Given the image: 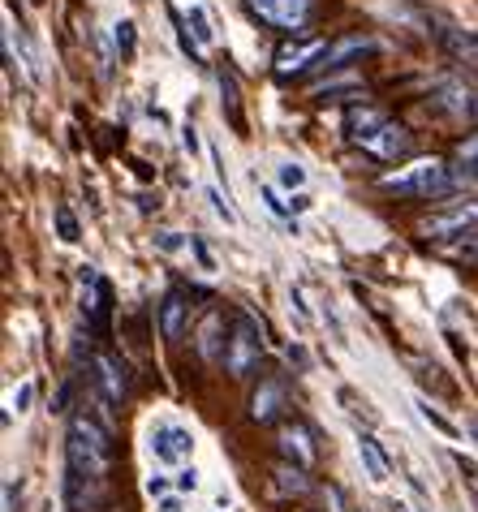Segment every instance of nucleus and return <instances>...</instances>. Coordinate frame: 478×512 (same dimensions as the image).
<instances>
[{"label": "nucleus", "mask_w": 478, "mask_h": 512, "mask_svg": "<svg viewBox=\"0 0 478 512\" xmlns=\"http://www.w3.org/2000/svg\"><path fill=\"white\" fill-rule=\"evenodd\" d=\"M52 220H56V237H61V241H78V237H82L78 216H74L69 207H56V211H52Z\"/></svg>", "instance_id": "obj_21"}, {"label": "nucleus", "mask_w": 478, "mask_h": 512, "mask_svg": "<svg viewBox=\"0 0 478 512\" xmlns=\"http://www.w3.org/2000/svg\"><path fill=\"white\" fill-rule=\"evenodd\" d=\"M220 87H224V99H229V117H233V125L242 130V108H237V87H233V78H220Z\"/></svg>", "instance_id": "obj_27"}, {"label": "nucleus", "mask_w": 478, "mask_h": 512, "mask_svg": "<svg viewBox=\"0 0 478 512\" xmlns=\"http://www.w3.org/2000/svg\"><path fill=\"white\" fill-rule=\"evenodd\" d=\"M31 5H44V0H31Z\"/></svg>", "instance_id": "obj_37"}, {"label": "nucleus", "mask_w": 478, "mask_h": 512, "mask_svg": "<svg viewBox=\"0 0 478 512\" xmlns=\"http://www.w3.org/2000/svg\"><path fill=\"white\" fill-rule=\"evenodd\" d=\"M112 39H117V48L130 56L134 52V22H117V26H112Z\"/></svg>", "instance_id": "obj_26"}, {"label": "nucleus", "mask_w": 478, "mask_h": 512, "mask_svg": "<svg viewBox=\"0 0 478 512\" xmlns=\"http://www.w3.org/2000/svg\"><path fill=\"white\" fill-rule=\"evenodd\" d=\"M190 31H194V39H199L203 48H212V39H216V31H212V22H207V13H203V5H190Z\"/></svg>", "instance_id": "obj_22"}, {"label": "nucleus", "mask_w": 478, "mask_h": 512, "mask_svg": "<svg viewBox=\"0 0 478 512\" xmlns=\"http://www.w3.org/2000/svg\"><path fill=\"white\" fill-rule=\"evenodd\" d=\"M461 186V173L457 168H448L444 160H410L401 168H392V173L379 177V190L388 194H405V198H440L448 190Z\"/></svg>", "instance_id": "obj_2"}, {"label": "nucleus", "mask_w": 478, "mask_h": 512, "mask_svg": "<svg viewBox=\"0 0 478 512\" xmlns=\"http://www.w3.org/2000/svg\"><path fill=\"white\" fill-rule=\"evenodd\" d=\"M280 409H285V392H280V383H263V388L250 396V418H255L259 426L276 422Z\"/></svg>", "instance_id": "obj_15"}, {"label": "nucleus", "mask_w": 478, "mask_h": 512, "mask_svg": "<svg viewBox=\"0 0 478 512\" xmlns=\"http://www.w3.org/2000/svg\"><path fill=\"white\" fill-rule=\"evenodd\" d=\"M164 512H181V504H177V500H168V504H164Z\"/></svg>", "instance_id": "obj_36"}, {"label": "nucleus", "mask_w": 478, "mask_h": 512, "mask_svg": "<svg viewBox=\"0 0 478 512\" xmlns=\"http://www.w3.org/2000/svg\"><path fill=\"white\" fill-rule=\"evenodd\" d=\"M272 478H276V491H285V495H306V491H311V482H306V469L293 465V461H280L272 469Z\"/></svg>", "instance_id": "obj_17"}, {"label": "nucleus", "mask_w": 478, "mask_h": 512, "mask_svg": "<svg viewBox=\"0 0 478 512\" xmlns=\"http://www.w3.org/2000/svg\"><path fill=\"white\" fill-rule=\"evenodd\" d=\"M207 203H212V211H216V216H220L224 224H237V211L229 207V198H224L220 190H207Z\"/></svg>", "instance_id": "obj_25"}, {"label": "nucleus", "mask_w": 478, "mask_h": 512, "mask_svg": "<svg viewBox=\"0 0 478 512\" xmlns=\"http://www.w3.org/2000/svg\"><path fill=\"white\" fill-rule=\"evenodd\" d=\"M31 401H35V383L22 379L18 388L9 392V414H26V409H31Z\"/></svg>", "instance_id": "obj_24"}, {"label": "nucleus", "mask_w": 478, "mask_h": 512, "mask_svg": "<svg viewBox=\"0 0 478 512\" xmlns=\"http://www.w3.org/2000/svg\"><path fill=\"white\" fill-rule=\"evenodd\" d=\"M190 254H194V259L203 263V272H216V259H212V250H207L199 237H190Z\"/></svg>", "instance_id": "obj_28"}, {"label": "nucleus", "mask_w": 478, "mask_h": 512, "mask_svg": "<svg viewBox=\"0 0 478 512\" xmlns=\"http://www.w3.org/2000/svg\"><path fill=\"white\" fill-rule=\"evenodd\" d=\"M164 491H168V478H164V474H151V478H147V495L156 500V495H164Z\"/></svg>", "instance_id": "obj_32"}, {"label": "nucleus", "mask_w": 478, "mask_h": 512, "mask_svg": "<svg viewBox=\"0 0 478 512\" xmlns=\"http://www.w3.org/2000/svg\"><path fill=\"white\" fill-rule=\"evenodd\" d=\"M328 52V44L323 39H298V44H285L276 52V74L280 78H298L306 74L311 65H319V56Z\"/></svg>", "instance_id": "obj_6"}, {"label": "nucleus", "mask_w": 478, "mask_h": 512, "mask_svg": "<svg viewBox=\"0 0 478 512\" xmlns=\"http://www.w3.org/2000/svg\"><path fill=\"white\" fill-rule=\"evenodd\" d=\"M13 495H18V491H13V478L5 482V512H13Z\"/></svg>", "instance_id": "obj_35"}, {"label": "nucleus", "mask_w": 478, "mask_h": 512, "mask_svg": "<svg viewBox=\"0 0 478 512\" xmlns=\"http://www.w3.org/2000/svg\"><path fill=\"white\" fill-rule=\"evenodd\" d=\"M95 379H100V392L108 405H121L125 396H130V375H125V366L112 358V353H100L95 358Z\"/></svg>", "instance_id": "obj_10"}, {"label": "nucleus", "mask_w": 478, "mask_h": 512, "mask_svg": "<svg viewBox=\"0 0 478 512\" xmlns=\"http://www.w3.org/2000/svg\"><path fill=\"white\" fill-rule=\"evenodd\" d=\"M190 452H194V435L181 431V426H160L151 435V457L160 465H181V461H190Z\"/></svg>", "instance_id": "obj_8"}, {"label": "nucleus", "mask_w": 478, "mask_h": 512, "mask_svg": "<svg viewBox=\"0 0 478 512\" xmlns=\"http://www.w3.org/2000/svg\"><path fill=\"white\" fill-rule=\"evenodd\" d=\"M156 246L164 250V254H177L186 241H181V233H156Z\"/></svg>", "instance_id": "obj_30"}, {"label": "nucleus", "mask_w": 478, "mask_h": 512, "mask_svg": "<svg viewBox=\"0 0 478 512\" xmlns=\"http://www.w3.org/2000/svg\"><path fill=\"white\" fill-rule=\"evenodd\" d=\"M199 353L207 362H224V349H220V315H207L199 327Z\"/></svg>", "instance_id": "obj_19"}, {"label": "nucleus", "mask_w": 478, "mask_h": 512, "mask_svg": "<svg viewBox=\"0 0 478 512\" xmlns=\"http://www.w3.org/2000/svg\"><path fill=\"white\" fill-rule=\"evenodd\" d=\"M173 487H177V491H190V495H194V491H199V469H194V465H190V469H181Z\"/></svg>", "instance_id": "obj_29"}, {"label": "nucleus", "mask_w": 478, "mask_h": 512, "mask_svg": "<svg viewBox=\"0 0 478 512\" xmlns=\"http://www.w3.org/2000/svg\"><path fill=\"white\" fill-rule=\"evenodd\" d=\"M65 457H69V474L104 482L112 465V426H104L91 414H74L65 435Z\"/></svg>", "instance_id": "obj_1"}, {"label": "nucleus", "mask_w": 478, "mask_h": 512, "mask_svg": "<svg viewBox=\"0 0 478 512\" xmlns=\"http://www.w3.org/2000/svg\"><path fill=\"white\" fill-rule=\"evenodd\" d=\"M358 147L367 155H375V160H401V155H410V130L397 121H384L371 138H362Z\"/></svg>", "instance_id": "obj_7"}, {"label": "nucleus", "mask_w": 478, "mask_h": 512, "mask_svg": "<svg viewBox=\"0 0 478 512\" xmlns=\"http://www.w3.org/2000/svg\"><path fill=\"white\" fill-rule=\"evenodd\" d=\"M474 117H478V104H474Z\"/></svg>", "instance_id": "obj_38"}, {"label": "nucleus", "mask_w": 478, "mask_h": 512, "mask_svg": "<svg viewBox=\"0 0 478 512\" xmlns=\"http://www.w3.org/2000/svg\"><path fill=\"white\" fill-rule=\"evenodd\" d=\"M263 203L272 207L276 216H289V207H285V203H280V198H276V190H263Z\"/></svg>", "instance_id": "obj_34"}, {"label": "nucleus", "mask_w": 478, "mask_h": 512, "mask_svg": "<svg viewBox=\"0 0 478 512\" xmlns=\"http://www.w3.org/2000/svg\"><path fill=\"white\" fill-rule=\"evenodd\" d=\"M478 229V198H466V203H453L444 211H435L418 224L423 237H461V233H474Z\"/></svg>", "instance_id": "obj_4"}, {"label": "nucleus", "mask_w": 478, "mask_h": 512, "mask_svg": "<svg viewBox=\"0 0 478 512\" xmlns=\"http://www.w3.org/2000/svg\"><path fill=\"white\" fill-rule=\"evenodd\" d=\"M367 52H375V39H367V35H345V39H336V44H328V52L319 56L315 69H345L349 61H358V56H367Z\"/></svg>", "instance_id": "obj_11"}, {"label": "nucleus", "mask_w": 478, "mask_h": 512, "mask_svg": "<svg viewBox=\"0 0 478 512\" xmlns=\"http://www.w3.org/2000/svg\"><path fill=\"white\" fill-rule=\"evenodd\" d=\"M414 405H418V418H423V422L431 426V431H440L444 439H461V426H457L453 418H444V414H440V409H435V405L427 401V396H418V401H414Z\"/></svg>", "instance_id": "obj_18"}, {"label": "nucleus", "mask_w": 478, "mask_h": 512, "mask_svg": "<svg viewBox=\"0 0 478 512\" xmlns=\"http://www.w3.org/2000/svg\"><path fill=\"white\" fill-rule=\"evenodd\" d=\"M186 293H168L164 302H160V332H164V340H181V332H186Z\"/></svg>", "instance_id": "obj_14"}, {"label": "nucleus", "mask_w": 478, "mask_h": 512, "mask_svg": "<svg viewBox=\"0 0 478 512\" xmlns=\"http://www.w3.org/2000/svg\"><path fill=\"white\" fill-rule=\"evenodd\" d=\"M457 160H466V164H478V134L470 142H461L457 147Z\"/></svg>", "instance_id": "obj_31"}, {"label": "nucleus", "mask_w": 478, "mask_h": 512, "mask_svg": "<svg viewBox=\"0 0 478 512\" xmlns=\"http://www.w3.org/2000/svg\"><path fill=\"white\" fill-rule=\"evenodd\" d=\"M276 444H280V457H285V461L302 465V469H311V465H315V444H311V431H306L302 422H289V426H280Z\"/></svg>", "instance_id": "obj_9"}, {"label": "nucleus", "mask_w": 478, "mask_h": 512, "mask_svg": "<svg viewBox=\"0 0 478 512\" xmlns=\"http://www.w3.org/2000/svg\"><path fill=\"white\" fill-rule=\"evenodd\" d=\"M440 44L448 48V56L453 61H461V65H470V69H478V35H470V31H440Z\"/></svg>", "instance_id": "obj_16"}, {"label": "nucleus", "mask_w": 478, "mask_h": 512, "mask_svg": "<svg viewBox=\"0 0 478 512\" xmlns=\"http://www.w3.org/2000/svg\"><path fill=\"white\" fill-rule=\"evenodd\" d=\"M276 186L280 190H302L306 186V168L302 164H280L276 168Z\"/></svg>", "instance_id": "obj_23"}, {"label": "nucleus", "mask_w": 478, "mask_h": 512, "mask_svg": "<svg viewBox=\"0 0 478 512\" xmlns=\"http://www.w3.org/2000/svg\"><path fill=\"white\" fill-rule=\"evenodd\" d=\"M358 457H362V465H367L371 482H388L392 478V461H388V452H384V444H379L375 435H367V431L358 435Z\"/></svg>", "instance_id": "obj_13"}, {"label": "nucleus", "mask_w": 478, "mask_h": 512, "mask_svg": "<svg viewBox=\"0 0 478 512\" xmlns=\"http://www.w3.org/2000/svg\"><path fill=\"white\" fill-rule=\"evenodd\" d=\"M358 87H362V78H358V74H341V78H328V82H319V87H315L311 95H315V99H328V95L336 99V95H354Z\"/></svg>", "instance_id": "obj_20"}, {"label": "nucleus", "mask_w": 478, "mask_h": 512, "mask_svg": "<svg viewBox=\"0 0 478 512\" xmlns=\"http://www.w3.org/2000/svg\"><path fill=\"white\" fill-rule=\"evenodd\" d=\"M384 121H392L384 108H371V104H354V108L345 112V134L354 138V142H362V138H371V134H375L379 125H384Z\"/></svg>", "instance_id": "obj_12"}, {"label": "nucleus", "mask_w": 478, "mask_h": 512, "mask_svg": "<svg viewBox=\"0 0 478 512\" xmlns=\"http://www.w3.org/2000/svg\"><path fill=\"white\" fill-rule=\"evenodd\" d=\"M250 9L259 13V22L276 26V31H302L311 22L315 0H250Z\"/></svg>", "instance_id": "obj_5"}, {"label": "nucleus", "mask_w": 478, "mask_h": 512, "mask_svg": "<svg viewBox=\"0 0 478 512\" xmlns=\"http://www.w3.org/2000/svg\"><path fill=\"white\" fill-rule=\"evenodd\" d=\"M259 358H263V336H259L255 319L237 315L229 340H224V371H229L233 379H246L259 366Z\"/></svg>", "instance_id": "obj_3"}, {"label": "nucleus", "mask_w": 478, "mask_h": 512, "mask_svg": "<svg viewBox=\"0 0 478 512\" xmlns=\"http://www.w3.org/2000/svg\"><path fill=\"white\" fill-rule=\"evenodd\" d=\"M181 147H186L190 155L199 151V130H194V125H186V130H181Z\"/></svg>", "instance_id": "obj_33"}]
</instances>
